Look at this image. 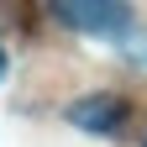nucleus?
Wrapping results in <instances>:
<instances>
[{
	"mask_svg": "<svg viewBox=\"0 0 147 147\" xmlns=\"http://www.w3.org/2000/svg\"><path fill=\"white\" fill-rule=\"evenodd\" d=\"M74 121L84 126V131H116V121H121V105L116 100H79L68 110Z\"/></svg>",
	"mask_w": 147,
	"mask_h": 147,
	"instance_id": "nucleus-2",
	"label": "nucleus"
},
{
	"mask_svg": "<svg viewBox=\"0 0 147 147\" xmlns=\"http://www.w3.org/2000/svg\"><path fill=\"white\" fill-rule=\"evenodd\" d=\"M53 11H58L68 26L95 32V37H121L131 26V16H126L121 0H53Z\"/></svg>",
	"mask_w": 147,
	"mask_h": 147,
	"instance_id": "nucleus-1",
	"label": "nucleus"
},
{
	"mask_svg": "<svg viewBox=\"0 0 147 147\" xmlns=\"http://www.w3.org/2000/svg\"><path fill=\"white\" fill-rule=\"evenodd\" d=\"M0 68H5V53H0Z\"/></svg>",
	"mask_w": 147,
	"mask_h": 147,
	"instance_id": "nucleus-3",
	"label": "nucleus"
}]
</instances>
